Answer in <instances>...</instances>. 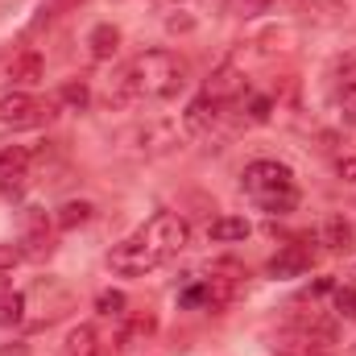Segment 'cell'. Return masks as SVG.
Returning <instances> with one entry per match:
<instances>
[{
  "label": "cell",
  "instance_id": "obj_1",
  "mask_svg": "<svg viewBox=\"0 0 356 356\" xmlns=\"http://www.w3.org/2000/svg\"><path fill=\"white\" fill-rule=\"evenodd\" d=\"M186 63L175 50H145L137 54L112 83H108V104H133V99H175L186 88Z\"/></svg>",
  "mask_w": 356,
  "mask_h": 356
},
{
  "label": "cell",
  "instance_id": "obj_2",
  "mask_svg": "<svg viewBox=\"0 0 356 356\" xmlns=\"http://www.w3.org/2000/svg\"><path fill=\"white\" fill-rule=\"evenodd\" d=\"M137 232L149 241V249H154L162 261L178 257V253L186 249V241H191V228H186V220H182L178 211H158V216L145 220V228H137Z\"/></svg>",
  "mask_w": 356,
  "mask_h": 356
},
{
  "label": "cell",
  "instance_id": "obj_3",
  "mask_svg": "<svg viewBox=\"0 0 356 356\" xmlns=\"http://www.w3.org/2000/svg\"><path fill=\"white\" fill-rule=\"evenodd\" d=\"M50 120H54V104H42L29 91H8L0 99V124L4 129H17L21 133V129H42Z\"/></svg>",
  "mask_w": 356,
  "mask_h": 356
},
{
  "label": "cell",
  "instance_id": "obj_4",
  "mask_svg": "<svg viewBox=\"0 0 356 356\" xmlns=\"http://www.w3.org/2000/svg\"><path fill=\"white\" fill-rule=\"evenodd\" d=\"M108 266L116 269V273H124V277H145L149 269L166 266V261L149 249V241H145L141 232H133L129 241H120V245L108 253Z\"/></svg>",
  "mask_w": 356,
  "mask_h": 356
},
{
  "label": "cell",
  "instance_id": "obj_5",
  "mask_svg": "<svg viewBox=\"0 0 356 356\" xmlns=\"http://www.w3.org/2000/svg\"><path fill=\"white\" fill-rule=\"evenodd\" d=\"M21 253L29 261H46L54 253V228H50V216L42 207H29L25 211V232H21Z\"/></svg>",
  "mask_w": 356,
  "mask_h": 356
},
{
  "label": "cell",
  "instance_id": "obj_6",
  "mask_svg": "<svg viewBox=\"0 0 356 356\" xmlns=\"http://www.w3.org/2000/svg\"><path fill=\"white\" fill-rule=\"evenodd\" d=\"M290 182H294V175H290V166H282V162L261 158V162H249V166H245V191H249V195H261V191H273V186H290Z\"/></svg>",
  "mask_w": 356,
  "mask_h": 356
},
{
  "label": "cell",
  "instance_id": "obj_7",
  "mask_svg": "<svg viewBox=\"0 0 356 356\" xmlns=\"http://www.w3.org/2000/svg\"><path fill=\"white\" fill-rule=\"evenodd\" d=\"M154 332H158V315H154V311H133V315H124V323H120V332H116V348H120V353H133V348L145 344Z\"/></svg>",
  "mask_w": 356,
  "mask_h": 356
},
{
  "label": "cell",
  "instance_id": "obj_8",
  "mask_svg": "<svg viewBox=\"0 0 356 356\" xmlns=\"http://www.w3.org/2000/svg\"><path fill=\"white\" fill-rule=\"evenodd\" d=\"M311 266H315V249H307V245L298 241V245H286V249L269 261V273H273V277H298V273H307Z\"/></svg>",
  "mask_w": 356,
  "mask_h": 356
},
{
  "label": "cell",
  "instance_id": "obj_9",
  "mask_svg": "<svg viewBox=\"0 0 356 356\" xmlns=\"http://www.w3.org/2000/svg\"><path fill=\"white\" fill-rule=\"evenodd\" d=\"M8 79L17 83V91L38 88V83L46 79V63H42V54H38V50H25V54H17V58L8 63Z\"/></svg>",
  "mask_w": 356,
  "mask_h": 356
},
{
  "label": "cell",
  "instance_id": "obj_10",
  "mask_svg": "<svg viewBox=\"0 0 356 356\" xmlns=\"http://www.w3.org/2000/svg\"><path fill=\"white\" fill-rule=\"evenodd\" d=\"M220 99H211L207 91L203 95H195L191 104H186V112H182V124H186V133H207L216 120H220Z\"/></svg>",
  "mask_w": 356,
  "mask_h": 356
},
{
  "label": "cell",
  "instance_id": "obj_11",
  "mask_svg": "<svg viewBox=\"0 0 356 356\" xmlns=\"http://www.w3.org/2000/svg\"><path fill=\"white\" fill-rule=\"evenodd\" d=\"M290 327L302 332V336H311V340H319V344H332V340H336V319L319 315L315 307H311V311H294V315H290Z\"/></svg>",
  "mask_w": 356,
  "mask_h": 356
},
{
  "label": "cell",
  "instance_id": "obj_12",
  "mask_svg": "<svg viewBox=\"0 0 356 356\" xmlns=\"http://www.w3.org/2000/svg\"><path fill=\"white\" fill-rule=\"evenodd\" d=\"M319 245H323L327 253H353L356 228L344 216H327V220H323V232H319Z\"/></svg>",
  "mask_w": 356,
  "mask_h": 356
},
{
  "label": "cell",
  "instance_id": "obj_13",
  "mask_svg": "<svg viewBox=\"0 0 356 356\" xmlns=\"http://www.w3.org/2000/svg\"><path fill=\"white\" fill-rule=\"evenodd\" d=\"M241 91H245V75H241L232 63H224L220 71H211V79H207V95H211V99L228 104V99H236Z\"/></svg>",
  "mask_w": 356,
  "mask_h": 356
},
{
  "label": "cell",
  "instance_id": "obj_14",
  "mask_svg": "<svg viewBox=\"0 0 356 356\" xmlns=\"http://www.w3.org/2000/svg\"><path fill=\"white\" fill-rule=\"evenodd\" d=\"M116 46H120V29L112 25V21H104V25H95L88 33V54L95 63H108L112 54H116Z\"/></svg>",
  "mask_w": 356,
  "mask_h": 356
},
{
  "label": "cell",
  "instance_id": "obj_15",
  "mask_svg": "<svg viewBox=\"0 0 356 356\" xmlns=\"http://www.w3.org/2000/svg\"><path fill=\"white\" fill-rule=\"evenodd\" d=\"M257 199V207L269 211V216H290L294 207H298V191H294V182L290 186H273V191H261V195H253Z\"/></svg>",
  "mask_w": 356,
  "mask_h": 356
},
{
  "label": "cell",
  "instance_id": "obj_16",
  "mask_svg": "<svg viewBox=\"0 0 356 356\" xmlns=\"http://www.w3.org/2000/svg\"><path fill=\"white\" fill-rule=\"evenodd\" d=\"M63 356H99V336L91 323H79L67 332V344H63Z\"/></svg>",
  "mask_w": 356,
  "mask_h": 356
},
{
  "label": "cell",
  "instance_id": "obj_17",
  "mask_svg": "<svg viewBox=\"0 0 356 356\" xmlns=\"http://www.w3.org/2000/svg\"><path fill=\"white\" fill-rule=\"evenodd\" d=\"M323 348H327V344H319V340H311V336H302V332L273 340V353L277 356H327Z\"/></svg>",
  "mask_w": 356,
  "mask_h": 356
},
{
  "label": "cell",
  "instance_id": "obj_18",
  "mask_svg": "<svg viewBox=\"0 0 356 356\" xmlns=\"http://www.w3.org/2000/svg\"><path fill=\"white\" fill-rule=\"evenodd\" d=\"M253 228H249V220H241V216H220V220H211V228H207V236L211 241H220V245H228V241H245Z\"/></svg>",
  "mask_w": 356,
  "mask_h": 356
},
{
  "label": "cell",
  "instance_id": "obj_19",
  "mask_svg": "<svg viewBox=\"0 0 356 356\" xmlns=\"http://www.w3.org/2000/svg\"><path fill=\"white\" fill-rule=\"evenodd\" d=\"M137 141H145L141 145L145 154H162L175 145V129L170 124H145V129H137Z\"/></svg>",
  "mask_w": 356,
  "mask_h": 356
},
{
  "label": "cell",
  "instance_id": "obj_20",
  "mask_svg": "<svg viewBox=\"0 0 356 356\" xmlns=\"http://www.w3.org/2000/svg\"><path fill=\"white\" fill-rule=\"evenodd\" d=\"M25 323V294L0 290V327H21Z\"/></svg>",
  "mask_w": 356,
  "mask_h": 356
},
{
  "label": "cell",
  "instance_id": "obj_21",
  "mask_svg": "<svg viewBox=\"0 0 356 356\" xmlns=\"http://www.w3.org/2000/svg\"><path fill=\"white\" fill-rule=\"evenodd\" d=\"M91 220V203H83V199H67L63 207H58V216H54V224L58 228H79V224H88Z\"/></svg>",
  "mask_w": 356,
  "mask_h": 356
},
{
  "label": "cell",
  "instance_id": "obj_22",
  "mask_svg": "<svg viewBox=\"0 0 356 356\" xmlns=\"http://www.w3.org/2000/svg\"><path fill=\"white\" fill-rule=\"evenodd\" d=\"M29 149H21V145H4L0 149V178H21L25 175V166H29Z\"/></svg>",
  "mask_w": 356,
  "mask_h": 356
},
{
  "label": "cell",
  "instance_id": "obj_23",
  "mask_svg": "<svg viewBox=\"0 0 356 356\" xmlns=\"http://www.w3.org/2000/svg\"><path fill=\"white\" fill-rule=\"evenodd\" d=\"M340 116L344 124H356V75L340 79Z\"/></svg>",
  "mask_w": 356,
  "mask_h": 356
},
{
  "label": "cell",
  "instance_id": "obj_24",
  "mask_svg": "<svg viewBox=\"0 0 356 356\" xmlns=\"http://www.w3.org/2000/svg\"><path fill=\"white\" fill-rule=\"evenodd\" d=\"M124 307H129V298H124L120 290H104V294L95 298V311H99L104 319H112V315H124Z\"/></svg>",
  "mask_w": 356,
  "mask_h": 356
},
{
  "label": "cell",
  "instance_id": "obj_25",
  "mask_svg": "<svg viewBox=\"0 0 356 356\" xmlns=\"http://www.w3.org/2000/svg\"><path fill=\"white\" fill-rule=\"evenodd\" d=\"M332 298H336V311H340L344 319H353V323H356V286H336V290H332Z\"/></svg>",
  "mask_w": 356,
  "mask_h": 356
},
{
  "label": "cell",
  "instance_id": "obj_26",
  "mask_svg": "<svg viewBox=\"0 0 356 356\" xmlns=\"http://www.w3.org/2000/svg\"><path fill=\"white\" fill-rule=\"evenodd\" d=\"M63 104H71L75 112H79V108H88V104H91V91H88V83H83V79L67 83V88H63Z\"/></svg>",
  "mask_w": 356,
  "mask_h": 356
},
{
  "label": "cell",
  "instance_id": "obj_27",
  "mask_svg": "<svg viewBox=\"0 0 356 356\" xmlns=\"http://www.w3.org/2000/svg\"><path fill=\"white\" fill-rule=\"evenodd\" d=\"M269 112H273V99H269V95H253L249 116H253V120H269Z\"/></svg>",
  "mask_w": 356,
  "mask_h": 356
},
{
  "label": "cell",
  "instance_id": "obj_28",
  "mask_svg": "<svg viewBox=\"0 0 356 356\" xmlns=\"http://www.w3.org/2000/svg\"><path fill=\"white\" fill-rule=\"evenodd\" d=\"M21 257H25V253H21V245H0V269H13Z\"/></svg>",
  "mask_w": 356,
  "mask_h": 356
},
{
  "label": "cell",
  "instance_id": "obj_29",
  "mask_svg": "<svg viewBox=\"0 0 356 356\" xmlns=\"http://www.w3.org/2000/svg\"><path fill=\"white\" fill-rule=\"evenodd\" d=\"M336 175L344 178V182H356V158H340L336 162Z\"/></svg>",
  "mask_w": 356,
  "mask_h": 356
},
{
  "label": "cell",
  "instance_id": "obj_30",
  "mask_svg": "<svg viewBox=\"0 0 356 356\" xmlns=\"http://www.w3.org/2000/svg\"><path fill=\"white\" fill-rule=\"evenodd\" d=\"M191 25H195L191 17H170V21H166V29H170V33H186Z\"/></svg>",
  "mask_w": 356,
  "mask_h": 356
},
{
  "label": "cell",
  "instance_id": "obj_31",
  "mask_svg": "<svg viewBox=\"0 0 356 356\" xmlns=\"http://www.w3.org/2000/svg\"><path fill=\"white\" fill-rule=\"evenodd\" d=\"M353 356H356V348H353Z\"/></svg>",
  "mask_w": 356,
  "mask_h": 356
}]
</instances>
